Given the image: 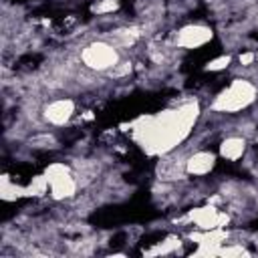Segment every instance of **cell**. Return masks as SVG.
Listing matches in <instances>:
<instances>
[{"instance_id":"obj_1","label":"cell","mask_w":258,"mask_h":258,"mask_svg":"<svg viewBox=\"0 0 258 258\" xmlns=\"http://www.w3.org/2000/svg\"><path fill=\"white\" fill-rule=\"evenodd\" d=\"M198 117V101H181L155 115L139 117L133 123V137L145 153L163 155L175 149L191 133Z\"/></svg>"},{"instance_id":"obj_2","label":"cell","mask_w":258,"mask_h":258,"mask_svg":"<svg viewBox=\"0 0 258 258\" xmlns=\"http://www.w3.org/2000/svg\"><path fill=\"white\" fill-rule=\"evenodd\" d=\"M258 97V89L252 81L248 79H234L226 89H222L214 103L212 109L218 113H240L248 109Z\"/></svg>"},{"instance_id":"obj_3","label":"cell","mask_w":258,"mask_h":258,"mask_svg":"<svg viewBox=\"0 0 258 258\" xmlns=\"http://www.w3.org/2000/svg\"><path fill=\"white\" fill-rule=\"evenodd\" d=\"M81 60L87 69L103 73V71H113L121 62V56L115 44L105 40H95L81 50Z\"/></svg>"},{"instance_id":"obj_4","label":"cell","mask_w":258,"mask_h":258,"mask_svg":"<svg viewBox=\"0 0 258 258\" xmlns=\"http://www.w3.org/2000/svg\"><path fill=\"white\" fill-rule=\"evenodd\" d=\"M50 196L54 200H69L77 191V181L71 173V169L64 163H50L44 171Z\"/></svg>"},{"instance_id":"obj_5","label":"cell","mask_w":258,"mask_h":258,"mask_svg":"<svg viewBox=\"0 0 258 258\" xmlns=\"http://www.w3.org/2000/svg\"><path fill=\"white\" fill-rule=\"evenodd\" d=\"M212 38H214L212 28L206 26V24L196 22V24H185V26H181V28L177 30V34H175V44H177L179 48L194 50V48L206 46Z\"/></svg>"},{"instance_id":"obj_6","label":"cell","mask_w":258,"mask_h":258,"mask_svg":"<svg viewBox=\"0 0 258 258\" xmlns=\"http://www.w3.org/2000/svg\"><path fill=\"white\" fill-rule=\"evenodd\" d=\"M75 109H77L75 101L62 97V99H54V101H50V103L44 107L42 117H44V121H48L50 125H54V127H62V125H67V123L75 117Z\"/></svg>"},{"instance_id":"obj_7","label":"cell","mask_w":258,"mask_h":258,"mask_svg":"<svg viewBox=\"0 0 258 258\" xmlns=\"http://www.w3.org/2000/svg\"><path fill=\"white\" fill-rule=\"evenodd\" d=\"M216 167V155L212 151H196L185 159V173L189 175H208Z\"/></svg>"},{"instance_id":"obj_8","label":"cell","mask_w":258,"mask_h":258,"mask_svg":"<svg viewBox=\"0 0 258 258\" xmlns=\"http://www.w3.org/2000/svg\"><path fill=\"white\" fill-rule=\"evenodd\" d=\"M189 220L196 222L204 230H218L226 222V216L222 212H218L216 208H198V210L189 212Z\"/></svg>"},{"instance_id":"obj_9","label":"cell","mask_w":258,"mask_h":258,"mask_svg":"<svg viewBox=\"0 0 258 258\" xmlns=\"http://www.w3.org/2000/svg\"><path fill=\"white\" fill-rule=\"evenodd\" d=\"M246 153V139L244 137H226L220 143V155L228 161H238Z\"/></svg>"},{"instance_id":"obj_10","label":"cell","mask_w":258,"mask_h":258,"mask_svg":"<svg viewBox=\"0 0 258 258\" xmlns=\"http://www.w3.org/2000/svg\"><path fill=\"white\" fill-rule=\"evenodd\" d=\"M230 62H232V56H230V54H222V56H216V58L208 60L206 71H210V73H218V71L228 69V64H230Z\"/></svg>"},{"instance_id":"obj_11","label":"cell","mask_w":258,"mask_h":258,"mask_svg":"<svg viewBox=\"0 0 258 258\" xmlns=\"http://www.w3.org/2000/svg\"><path fill=\"white\" fill-rule=\"evenodd\" d=\"M117 8V0H101L93 6V12L95 14H105V12H113Z\"/></svg>"},{"instance_id":"obj_12","label":"cell","mask_w":258,"mask_h":258,"mask_svg":"<svg viewBox=\"0 0 258 258\" xmlns=\"http://www.w3.org/2000/svg\"><path fill=\"white\" fill-rule=\"evenodd\" d=\"M238 60H240L242 67H248V64H252L256 60V52H244V54L238 56Z\"/></svg>"},{"instance_id":"obj_13","label":"cell","mask_w":258,"mask_h":258,"mask_svg":"<svg viewBox=\"0 0 258 258\" xmlns=\"http://www.w3.org/2000/svg\"><path fill=\"white\" fill-rule=\"evenodd\" d=\"M256 60H258V52H256Z\"/></svg>"}]
</instances>
